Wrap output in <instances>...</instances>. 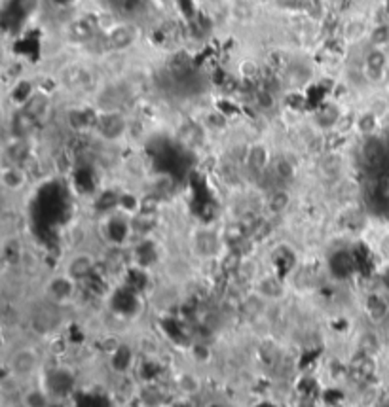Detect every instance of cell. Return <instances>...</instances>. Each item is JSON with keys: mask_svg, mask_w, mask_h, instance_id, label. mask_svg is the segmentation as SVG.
Returning a JSON list of instances; mask_svg holds the SVG:
<instances>
[{"mask_svg": "<svg viewBox=\"0 0 389 407\" xmlns=\"http://www.w3.org/2000/svg\"><path fill=\"white\" fill-rule=\"evenodd\" d=\"M139 40V29L131 21H122L114 25L105 36V46L110 51L130 50L133 44Z\"/></svg>", "mask_w": 389, "mask_h": 407, "instance_id": "6da1fadb", "label": "cell"}, {"mask_svg": "<svg viewBox=\"0 0 389 407\" xmlns=\"http://www.w3.org/2000/svg\"><path fill=\"white\" fill-rule=\"evenodd\" d=\"M97 129L105 141H118L128 131V120L122 112L107 110L97 118Z\"/></svg>", "mask_w": 389, "mask_h": 407, "instance_id": "7a4b0ae2", "label": "cell"}, {"mask_svg": "<svg viewBox=\"0 0 389 407\" xmlns=\"http://www.w3.org/2000/svg\"><path fill=\"white\" fill-rule=\"evenodd\" d=\"M40 365V354L35 349L15 350L10 358V368L15 377H29Z\"/></svg>", "mask_w": 389, "mask_h": 407, "instance_id": "3957f363", "label": "cell"}, {"mask_svg": "<svg viewBox=\"0 0 389 407\" xmlns=\"http://www.w3.org/2000/svg\"><path fill=\"white\" fill-rule=\"evenodd\" d=\"M97 30H99V25H97V19L94 15H82V17H76L74 21L69 23L67 38L74 44H86L94 38Z\"/></svg>", "mask_w": 389, "mask_h": 407, "instance_id": "277c9868", "label": "cell"}, {"mask_svg": "<svg viewBox=\"0 0 389 407\" xmlns=\"http://www.w3.org/2000/svg\"><path fill=\"white\" fill-rule=\"evenodd\" d=\"M110 10L123 21L133 23L139 17L148 14L150 0H114V4L110 6Z\"/></svg>", "mask_w": 389, "mask_h": 407, "instance_id": "5b68a950", "label": "cell"}, {"mask_svg": "<svg viewBox=\"0 0 389 407\" xmlns=\"http://www.w3.org/2000/svg\"><path fill=\"white\" fill-rule=\"evenodd\" d=\"M389 64L388 55L382 48H372L368 51L367 57H365V66H363V76L368 80V82H380L383 80V74H386V66Z\"/></svg>", "mask_w": 389, "mask_h": 407, "instance_id": "8992f818", "label": "cell"}, {"mask_svg": "<svg viewBox=\"0 0 389 407\" xmlns=\"http://www.w3.org/2000/svg\"><path fill=\"white\" fill-rule=\"evenodd\" d=\"M95 269V260L89 254L80 252L76 256L71 257V262L67 264V275L72 280H86L87 277H92V273Z\"/></svg>", "mask_w": 389, "mask_h": 407, "instance_id": "52a82bcc", "label": "cell"}, {"mask_svg": "<svg viewBox=\"0 0 389 407\" xmlns=\"http://www.w3.org/2000/svg\"><path fill=\"white\" fill-rule=\"evenodd\" d=\"M0 180H2L4 190H8V192H19V190L27 186L29 174H27V171L23 169L21 165L10 163L2 169Z\"/></svg>", "mask_w": 389, "mask_h": 407, "instance_id": "ba28073f", "label": "cell"}, {"mask_svg": "<svg viewBox=\"0 0 389 407\" xmlns=\"http://www.w3.org/2000/svg\"><path fill=\"white\" fill-rule=\"evenodd\" d=\"M35 118L27 114L23 108H19V112H15L14 118H12V133H14V136H19V138H27L33 127H35Z\"/></svg>", "mask_w": 389, "mask_h": 407, "instance_id": "9c48e42d", "label": "cell"}, {"mask_svg": "<svg viewBox=\"0 0 389 407\" xmlns=\"http://www.w3.org/2000/svg\"><path fill=\"white\" fill-rule=\"evenodd\" d=\"M8 159H10V163L14 165H21L23 161H27V157H29L31 150H29V144H27V138H19V136H14V141L12 144L6 148Z\"/></svg>", "mask_w": 389, "mask_h": 407, "instance_id": "30bf717a", "label": "cell"}, {"mask_svg": "<svg viewBox=\"0 0 389 407\" xmlns=\"http://www.w3.org/2000/svg\"><path fill=\"white\" fill-rule=\"evenodd\" d=\"M245 161L249 165V169H252V171H262L268 165V161H270V156H268V150L262 144H254L247 152Z\"/></svg>", "mask_w": 389, "mask_h": 407, "instance_id": "8fae6325", "label": "cell"}, {"mask_svg": "<svg viewBox=\"0 0 389 407\" xmlns=\"http://www.w3.org/2000/svg\"><path fill=\"white\" fill-rule=\"evenodd\" d=\"M23 407H50V394L46 388H29L21 396Z\"/></svg>", "mask_w": 389, "mask_h": 407, "instance_id": "7c38bea8", "label": "cell"}, {"mask_svg": "<svg viewBox=\"0 0 389 407\" xmlns=\"http://www.w3.org/2000/svg\"><path fill=\"white\" fill-rule=\"evenodd\" d=\"M48 107H50V100H48V95L46 93H35L33 97H31L25 105H23V110L27 112L29 116H33L35 120H38V118H42L44 112L48 110Z\"/></svg>", "mask_w": 389, "mask_h": 407, "instance_id": "4fadbf2b", "label": "cell"}, {"mask_svg": "<svg viewBox=\"0 0 389 407\" xmlns=\"http://www.w3.org/2000/svg\"><path fill=\"white\" fill-rule=\"evenodd\" d=\"M288 205H291V195L285 190H275V192L270 193V197L266 201L270 215H282L287 210Z\"/></svg>", "mask_w": 389, "mask_h": 407, "instance_id": "5bb4252c", "label": "cell"}, {"mask_svg": "<svg viewBox=\"0 0 389 407\" xmlns=\"http://www.w3.org/2000/svg\"><path fill=\"white\" fill-rule=\"evenodd\" d=\"M389 311L388 301L383 300L382 296H378V293H372V296H368L367 300V313L368 316L372 318V320H382L386 318V314Z\"/></svg>", "mask_w": 389, "mask_h": 407, "instance_id": "9a60e30c", "label": "cell"}, {"mask_svg": "<svg viewBox=\"0 0 389 407\" xmlns=\"http://www.w3.org/2000/svg\"><path fill=\"white\" fill-rule=\"evenodd\" d=\"M315 122L321 129H332L340 122V110L336 105H325L315 116Z\"/></svg>", "mask_w": 389, "mask_h": 407, "instance_id": "2e32d148", "label": "cell"}, {"mask_svg": "<svg viewBox=\"0 0 389 407\" xmlns=\"http://www.w3.org/2000/svg\"><path fill=\"white\" fill-rule=\"evenodd\" d=\"M257 290L259 293L264 298V300H272V298H279L283 293V286L282 282L274 277H266V279H262L257 286Z\"/></svg>", "mask_w": 389, "mask_h": 407, "instance_id": "e0dca14e", "label": "cell"}, {"mask_svg": "<svg viewBox=\"0 0 389 407\" xmlns=\"http://www.w3.org/2000/svg\"><path fill=\"white\" fill-rule=\"evenodd\" d=\"M378 127V114H374L372 110H368L365 114L359 116V120H357V129H359L363 135L370 136Z\"/></svg>", "mask_w": 389, "mask_h": 407, "instance_id": "ac0fdd59", "label": "cell"}, {"mask_svg": "<svg viewBox=\"0 0 389 407\" xmlns=\"http://www.w3.org/2000/svg\"><path fill=\"white\" fill-rule=\"evenodd\" d=\"M243 264H245V260H243V254L239 251H230L223 260V267L230 273H238Z\"/></svg>", "mask_w": 389, "mask_h": 407, "instance_id": "d6986e66", "label": "cell"}, {"mask_svg": "<svg viewBox=\"0 0 389 407\" xmlns=\"http://www.w3.org/2000/svg\"><path fill=\"white\" fill-rule=\"evenodd\" d=\"M274 172L275 177L287 180L295 174V167H293V163H291L288 159H285V157H277L274 161Z\"/></svg>", "mask_w": 389, "mask_h": 407, "instance_id": "ffe728a7", "label": "cell"}, {"mask_svg": "<svg viewBox=\"0 0 389 407\" xmlns=\"http://www.w3.org/2000/svg\"><path fill=\"white\" fill-rule=\"evenodd\" d=\"M370 40L374 44V48H382L389 42V27L388 25H382V27H376L374 33L370 35Z\"/></svg>", "mask_w": 389, "mask_h": 407, "instance_id": "44dd1931", "label": "cell"}, {"mask_svg": "<svg viewBox=\"0 0 389 407\" xmlns=\"http://www.w3.org/2000/svg\"><path fill=\"white\" fill-rule=\"evenodd\" d=\"M262 300H264V298H262V296H252V298H249V300L245 301V305H243V307H245V311H247V314H251V316H257V314H260V311H262V307H264V305H262Z\"/></svg>", "mask_w": 389, "mask_h": 407, "instance_id": "7402d4cb", "label": "cell"}, {"mask_svg": "<svg viewBox=\"0 0 389 407\" xmlns=\"http://www.w3.org/2000/svg\"><path fill=\"white\" fill-rule=\"evenodd\" d=\"M192 356H194L198 362H209V358H211L209 347L202 343L194 345V347H192Z\"/></svg>", "mask_w": 389, "mask_h": 407, "instance_id": "603a6c76", "label": "cell"}, {"mask_svg": "<svg viewBox=\"0 0 389 407\" xmlns=\"http://www.w3.org/2000/svg\"><path fill=\"white\" fill-rule=\"evenodd\" d=\"M257 102H259L260 107L270 108L274 105V95L270 93V91H259L257 93Z\"/></svg>", "mask_w": 389, "mask_h": 407, "instance_id": "cb8c5ba5", "label": "cell"}, {"mask_svg": "<svg viewBox=\"0 0 389 407\" xmlns=\"http://www.w3.org/2000/svg\"><path fill=\"white\" fill-rule=\"evenodd\" d=\"M180 388L187 390V392H196L198 390V381L190 377V375H184V377L180 379Z\"/></svg>", "mask_w": 389, "mask_h": 407, "instance_id": "d4e9b609", "label": "cell"}, {"mask_svg": "<svg viewBox=\"0 0 389 407\" xmlns=\"http://www.w3.org/2000/svg\"><path fill=\"white\" fill-rule=\"evenodd\" d=\"M99 4H103V6H107L110 10V6L114 4V0H99Z\"/></svg>", "mask_w": 389, "mask_h": 407, "instance_id": "484cf974", "label": "cell"}, {"mask_svg": "<svg viewBox=\"0 0 389 407\" xmlns=\"http://www.w3.org/2000/svg\"><path fill=\"white\" fill-rule=\"evenodd\" d=\"M383 80H388V82H389V64L386 66V74H383Z\"/></svg>", "mask_w": 389, "mask_h": 407, "instance_id": "4316f807", "label": "cell"}]
</instances>
